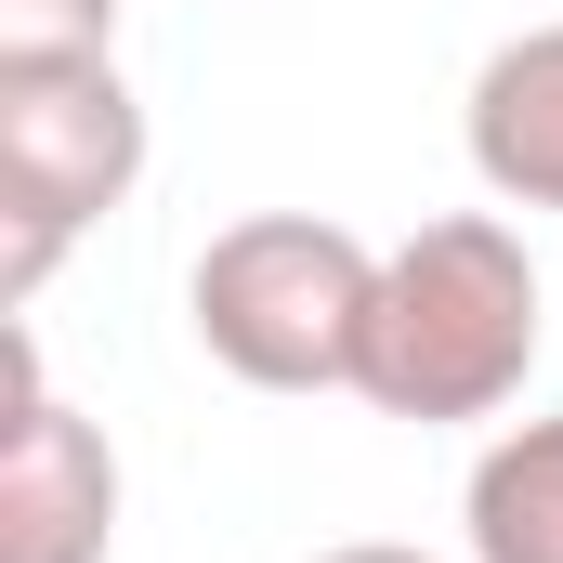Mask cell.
Masks as SVG:
<instances>
[{
    "mask_svg": "<svg viewBox=\"0 0 563 563\" xmlns=\"http://www.w3.org/2000/svg\"><path fill=\"white\" fill-rule=\"evenodd\" d=\"M144 157L157 144H144V92L119 79V53L0 66V314H26L106 210H132Z\"/></svg>",
    "mask_w": 563,
    "mask_h": 563,
    "instance_id": "3957f363",
    "label": "cell"
},
{
    "mask_svg": "<svg viewBox=\"0 0 563 563\" xmlns=\"http://www.w3.org/2000/svg\"><path fill=\"white\" fill-rule=\"evenodd\" d=\"M459 144H472L485 197H511V210H563V26H511V40L472 66Z\"/></svg>",
    "mask_w": 563,
    "mask_h": 563,
    "instance_id": "5b68a950",
    "label": "cell"
},
{
    "mask_svg": "<svg viewBox=\"0 0 563 563\" xmlns=\"http://www.w3.org/2000/svg\"><path fill=\"white\" fill-rule=\"evenodd\" d=\"M538 263L498 210H445L420 236L380 250V314H367V407L380 420H420V432H459V420H498L525 380H538Z\"/></svg>",
    "mask_w": 563,
    "mask_h": 563,
    "instance_id": "6da1fadb",
    "label": "cell"
},
{
    "mask_svg": "<svg viewBox=\"0 0 563 563\" xmlns=\"http://www.w3.org/2000/svg\"><path fill=\"white\" fill-rule=\"evenodd\" d=\"M472 563H563V420H511L459 485Z\"/></svg>",
    "mask_w": 563,
    "mask_h": 563,
    "instance_id": "8992f818",
    "label": "cell"
},
{
    "mask_svg": "<svg viewBox=\"0 0 563 563\" xmlns=\"http://www.w3.org/2000/svg\"><path fill=\"white\" fill-rule=\"evenodd\" d=\"M367 314H380V250L328 210H250L184 276L197 354L250 394H354L367 380Z\"/></svg>",
    "mask_w": 563,
    "mask_h": 563,
    "instance_id": "7a4b0ae2",
    "label": "cell"
},
{
    "mask_svg": "<svg viewBox=\"0 0 563 563\" xmlns=\"http://www.w3.org/2000/svg\"><path fill=\"white\" fill-rule=\"evenodd\" d=\"M119 13L132 0H0V66H26V53H119Z\"/></svg>",
    "mask_w": 563,
    "mask_h": 563,
    "instance_id": "52a82bcc",
    "label": "cell"
},
{
    "mask_svg": "<svg viewBox=\"0 0 563 563\" xmlns=\"http://www.w3.org/2000/svg\"><path fill=\"white\" fill-rule=\"evenodd\" d=\"M0 367H13V420H0V563H106L119 551V445H106V420H79L53 394L26 314H13Z\"/></svg>",
    "mask_w": 563,
    "mask_h": 563,
    "instance_id": "277c9868",
    "label": "cell"
},
{
    "mask_svg": "<svg viewBox=\"0 0 563 563\" xmlns=\"http://www.w3.org/2000/svg\"><path fill=\"white\" fill-rule=\"evenodd\" d=\"M314 563H432V551H394V538H341V551H314Z\"/></svg>",
    "mask_w": 563,
    "mask_h": 563,
    "instance_id": "ba28073f",
    "label": "cell"
}]
</instances>
